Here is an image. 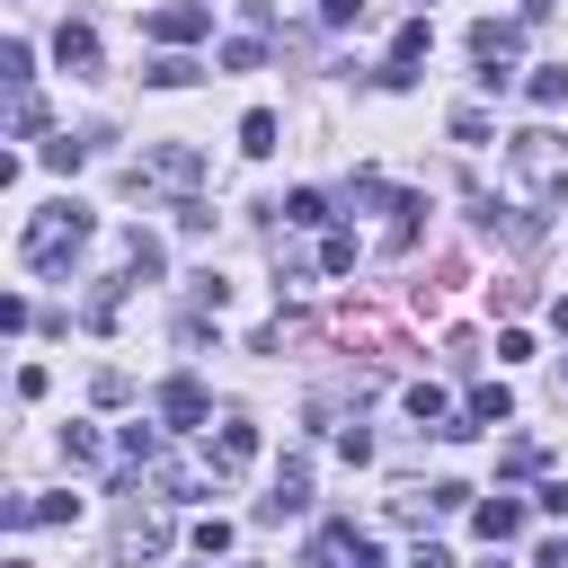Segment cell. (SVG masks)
Returning <instances> with one entry per match:
<instances>
[{
    "label": "cell",
    "instance_id": "d6986e66",
    "mask_svg": "<svg viewBox=\"0 0 568 568\" xmlns=\"http://www.w3.org/2000/svg\"><path fill=\"white\" fill-rule=\"evenodd\" d=\"M9 133L27 142V133H44V106H36V89H18V106H9Z\"/></svg>",
    "mask_w": 568,
    "mask_h": 568
},
{
    "label": "cell",
    "instance_id": "4dcf8cb0",
    "mask_svg": "<svg viewBox=\"0 0 568 568\" xmlns=\"http://www.w3.org/2000/svg\"><path fill=\"white\" fill-rule=\"evenodd\" d=\"M550 9H559V0H524V18H550Z\"/></svg>",
    "mask_w": 568,
    "mask_h": 568
},
{
    "label": "cell",
    "instance_id": "9c48e42d",
    "mask_svg": "<svg viewBox=\"0 0 568 568\" xmlns=\"http://www.w3.org/2000/svg\"><path fill=\"white\" fill-rule=\"evenodd\" d=\"M248 462H257V426H248V417H222V435H213V479H222V470H248Z\"/></svg>",
    "mask_w": 568,
    "mask_h": 568
},
{
    "label": "cell",
    "instance_id": "cb8c5ba5",
    "mask_svg": "<svg viewBox=\"0 0 568 568\" xmlns=\"http://www.w3.org/2000/svg\"><path fill=\"white\" fill-rule=\"evenodd\" d=\"M222 71H257V36H231L222 44Z\"/></svg>",
    "mask_w": 568,
    "mask_h": 568
},
{
    "label": "cell",
    "instance_id": "7c38bea8",
    "mask_svg": "<svg viewBox=\"0 0 568 568\" xmlns=\"http://www.w3.org/2000/svg\"><path fill=\"white\" fill-rule=\"evenodd\" d=\"M462 417H470V426H506V417H515V390H506V382H479V390L462 399Z\"/></svg>",
    "mask_w": 568,
    "mask_h": 568
},
{
    "label": "cell",
    "instance_id": "3957f363",
    "mask_svg": "<svg viewBox=\"0 0 568 568\" xmlns=\"http://www.w3.org/2000/svg\"><path fill=\"white\" fill-rule=\"evenodd\" d=\"M470 53H479V80H488V89H506V62L524 53V27H506V18H479V27H470Z\"/></svg>",
    "mask_w": 568,
    "mask_h": 568
},
{
    "label": "cell",
    "instance_id": "5b68a950",
    "mask_svg": "<svg viewBox=\"0 0 568 568\" xmlns=\"http://www.w3.org/2000/svg\"><path fill=\"white\" fill-rule=\"evenodd\" d=\"M204 27H213V9H204V0H169V9H151V36H160L169 53H178V44H195Z\"/></svg>",
    "mask_w": 568,
    "mask_h": 568
},
{
    "label": "cell",
    "instance_id": "9a60e30c",
    "mask_svg": "<svg viewBox=\"0 0 568 568\" xmlns=\"http://www.w3.org/2000/svg\"><path fill=\"white\" fill-rule=\"evenodd\" d=\"M195 71H204V62H186V53H160V62H151V71H142V80H151V89H186V80H195Z\"/></svg>",
    "mask_w": 568,
    "mask_h": 568
},
{
    "label": "cell",
    "instance_id": "52a82bcc",
    "mask_svg": "<svg viewBox=\"0 0 568 568\" xmlns=\"http://www.w3.org/2000/svg\"><path fill=\"white\" fill-rule=\"evenodd\" d=\"M302 506H311V470L284 462V470H275V497H257V524H284V515H302Z\"/></svg>",
    "mask_w": 568,
    "mask_h": 568
},
{
    "label": "cell",
    "instance_id": "8992f818",
    "mask_svg": "<svg viewBox=\"0 0 568 568\" xmlns=\"http://www.w3.org/2000/svg\"><path fill=\"white\" fill-rule=\"evenodd\" d=\"M160 417H169L178 435L204 426V382H195V373H169V382H160Z\"/></svg>",
    "mask_w": 568,
    "mask_h": 568
},
{
    "label": "cell",
    "instance_id": "ffe728a7",
    "mask_svg": "<svg viewBox=\"0 0 568 568\" xmlns=\"http://www.w3.org/2000/svg\"><path fill=\"white\" fill-rule=\"evenodd\" d=\"M284 222H293V231H311V222H328V204L302 186V195H284Z\"/></svg>",
    "mask_w": 568,
    "mask_h": 568
},
{
    "label": "cell",
    "instance_id": "e0dca14e",
    "mask_svg": "<svg viewBox=\"0 0 568 568\" xmlns=\"http://www.w3.org/2000/svg\"><path fill=\"white\" fill-rule=\"evenodd\" d=\"M320 266L346 275V266H355V231H320Z\"/></svg>",
    "mask_w": 568,
    "mask_h": 568
},
{
    "label": "cell",
    "instance_id": "6da1fadb",
    "mask_svg": "<svg viewBox=\"0 0 568 568\" xmlns=\"http://www.w3.org/2000/svg\"><path fill=\"white\" fill-rule=\"evenodd\" d=\"M89 231H98V222H89V213H80V204L62 195V204L27 213V231H18V257H27L36 275H62V266H71L80 248H89Z\"/></svg>",
    "mask_w": 568,
    "mask_h": 568
},
{
    "label": "cell",
    "instance_id": "44dd1931",
    "mask_svg": "<svg viewBox=\"0 0 568 568\" xmlns=\"http://www.w3.org/2000/svg\"><path fill=\"white\" fill-rule=\"evenodd\" d=\"M62 462L89 470V462H98V435H89V426H62Z\"/></svg>",
    "mask_w": 568,
    "mask_h": 568
},
{
    "label": "cell",
    "instance_id": "2e32d148",
    "mask_svg": "<svg viewBox=\"0 0 568 568\" xmlns=\"http://www.w3.org/2000/svg\"><path fill=\"white\" fill-rule=\"evenodd\" d=\"M417 213H426V204H417V195H399V204H390V231H382V248H408V240H417Z\"/></svg>",
    "mask_w": 568,
    "mask_h": 568
},
{
    "label": "cell",
    "instance_id": "d4e9b609",
    "mask_svg": "<svg viewBox=\"0 0 568 568\" xmlns=\"http://www.w3.org/2000/svg\"><path fill=\"white\" fill-rule=\"evenodd\" d=\"M124 257H133V275H160V240H142V231H133V240H124Z\"/></svg>",
    "mask_w": 568,
    "mask_h": 568
},
{
    "label": "cell",
    "instance_id": "ac0fdd59",
    "mask_svg": "<svg viewBox=\"0 0 568 568\" xmlns=\"http://www.w3.org/2000/svg\"><path fill=\"white\" fill-rule=\"evenodd\" d=\"M408 417H417V426H444L453 408H444V390H435V382H417V390H408Z\"/></svg>",
    "mask_w": 568,
    "mask_h": 568
},
{
    "label": "cell",
    "instance_id": "277c9868",
    "mask_svg": "<svg viewBox=\"0 0 568 568\" xmlns=\"http://www.w3.org/2000/svg\"><path fill=\"white\" fill-rule=\"evenodd\" d=\"M160 550H169V515L133 506V515L115 524V559H160Z\"/></svg>",
    "mask_w": 568,
    "mask_h": 568
},
{
    "label": "cell",
    "instance_id": "4fadbf2b",
    "mask_svg": "<svg viewBox=\"0 0 568 568\" xmlns=\"http://www.w3.org/2000/svg\"><path fill=\"white\" fill-rule=\"evenodd\" d=\"M524 89H532V106H568V62H541Z\"/></svg>",
    "mask_w": 568,
    "mask_h": 568
},
{
    "label": "cell",
    "instance_id": "8fae6325",
    "mask_svg": "<svg viewBox=\"0 0 568 568\" xmlns=\"http://www.w3.org/2000/svg\"><path fill=\"white\" fill-rule=\"evenodd\" d=\"M53 62H62V71H98V36H89L80 18H62V36H53Z\"/></svg>",
    "mask_w": 568,
    "mask_h": 568
},
{
    "label": "cell",
    "instance_id": "7a4b0ae2",
    "mask_svg": "<svg viewBox=\"0 0 568 568\" xmlns=\"http://www.w3.org/2000/svg\"><path fill=\"white\" fill-rule=\"evenodd\" d=\"M506 169H515V186H524V195H568V133L524 124V133L506 142Z\"/></svg>",
    "mask_w": 568,
    "mask_h": 568
},
{
    "label": "cell",
    "instance_id": "5bb4252c",
    "mask_svg": "<svg viewBox=\"0 0 568 568\" xmlns=\"http://www.w3.org/2000/svg\"><path fill=\"white\" fill-rule=\"evenodd\" d=\"M240 151H248V160H266V151H275V115H266V106H248V115H240Z\"/></svg>",
    "mask_w": 568,
    "mask_h": 568
},
{
    "label": "cell",
    "instance_id": "603a6c76",
    "mask_svg": "<svg viewBox=\"0 0 568 568\" xmlns=\"http://www.w3.org/2000/svg\"><path fill=\"white\" fill-rule=\"evenodd\" d=\"M453 142H488V106H453Z\"/></svg>",
    "mask_w": 568,
    "mask_h": 568
},
{
    "label": "cell",
    "instance_id": "1f68e13d",
    "mask_svg": "<svg viewBox=\"0 0 568 568\" xmlns=\"http://www.w3.org/2000/svg\"><path fill=\"white\" fill-rule=\"evenodd\" d=\"M550 320H559V337H568V302H559V311H550Z\"/></svg>",
    "mask_w": 568,
    "mask_h": 568
},
{
    "label": "cell",
    "instance_id": "ba28073f",
    "mask_svg": "<svg viewBox=\"0 0 568 568\" xmlns=\"http://www.w3.org/2000/svg\"><path fill=\"white\" fill-rule=\"evenodd\" d=\"M142 178H160V186H195L204 160H195L186 142H160V151H142Z\"/></svg>",
    "mask_w": 568,
    "mask_h": 568
},
{
    "label": "cell",
    "instance_id": "4316f807",
    "mask_svg": "<svg viewBox=\"0 0 568 568\" xmlns=\"http://www.w3.org/2000/svg\"><path fill=\"white\" fill-rule=\"evenodd\" d=\"M541 470V444H506V479H532Z\"/></svg>",
    "mask_w": 568,
    "mask_h": 568
},
{
    "label": "cell",
    "instance_id": "f546056e",
    "mask_svg": "<svg viewBox=\"0 0 568 568\" xmlns=\"http://www.w3.org/2000/svg\"><path fill=\"white\" fill-rule=\"evenodd\" d=\"M408 568H453V559H444L435 541H417V550H408Z\"/></svg>",
    "mask_w": 568,
    "mask_h": 568
},
{
    "label": "cell",
    "instance_id": "f1b7e54d",
    "mask_svg": "<svg viewBox=\"0 0 568 568\" xmlns=\"http://www.w3.org/2000/svg\"><path fill=\"white\" fill-rule=\"evenodd\" d=\"M320 18H328V27H355V18H364V0H320Z\"/></svg>",
    "mask_w": 568,
    "mask_h": 568
},
{
    "label": "cell",
    "instance_id": "7402d4cb",
    "mask_svg": "<svg viewBox=\"0 0 568 568\" xmlns=\"http://www.w3.org/2000/svg\"><path fill=\"white\" fill-rule=\"evenodd\" d=\"M80 497H27V524H71Z\"/></svg>",
    "mask_w": 568,
    "mask_h": 568
},
{
    "label": "cell",
    "instance_id": "484cf974",
    "mask_svg": "<svg viewBox=\"0 0 568 568\" xmlns=\"http://www.w3.org/2000/svg\"><path fill=\"white\" fill-rule=\"evenodd\" d=\"M124 399H133V382H124V373L106 364V373H98V408H124Z\"/></svg>",
    "mask_w": 568,
    "mask_h": 568
},
{
    "label": "cell",
    "instance_id": "83f0119b",
    "mask_svg": "<svg viewBox=\"0 0 568 568\" xmlns=\"http://www.w3.org/2000/svg\"><path fill=\"white\" fill-rule=\"evenodd\" d=\"M195 550H204V559H213V550H231V524H222V515H204V524H195Z\"/></svg>",
    "mask_w": 568,
    "mask_h": 568
},
{
    "label": "cell",
    "instance_id": "30bf717a",
    "mask_svg": "<svg viewBox=\"0 0 568 568\" xmlns=\"http://www.w3.org/2000/svg\"><path fill=\"white\" fill-rule=\"evenodd\" d=\"M470 524H479V541H515V532H524V506H515V497H479Z\"/></svg>",
    "mask_w": 568,
    "mask_h": 568
}]
</instances>
